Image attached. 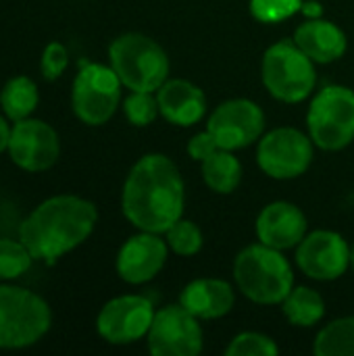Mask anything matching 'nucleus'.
I'll return each instance as SVG.
<instances>
[{
    "mask_svg": "<svg viewBox=\"0 0 354 356\" xmlns=\"http://www.w3.org/2000/svg\"><path fill=\"white\" fill-rule=\"evenodd\" d=\"M184 204L186 186L169 156L150 152L129 169L121 192V209L140 232L165 234L184 217Z\"/></svg>",
    "mask_w": 354,
    "mask_h": 356,
    "instance_id": "obj_1",
    "label": "nucleus"
},
{
    "mask_svg": "<svg viewBox=\"0 0 354 356\" xmlns=\"http://www.w3.org/2000/svg\"><path fill=\"white\" fill-rule=\"evenodd\" d=\"M98 211L94 202L61 194L38 204L19 227V240L27 246L33 261L54 263L83 244L94 232Z\"/></svg>",
    "mask_w": 354,
    "mask_h": 356,
    "instance_id": "obj_2",
    "label": "nucleus"
},
{
    "mask_svg": "<svg viewBox=\"0 0 354 356\" xmlns=\"http://www.w3.org/2000/svg\"><path fill=\"white\" fill-rule=\"evenodd\" d=\"M238 290L257 305H282L294 288V273L282 250L267 244H250L234 261Z\"/></svg>",
    "mask_w": 354,
    "mask_h": 356,
    "instance_id": "obj_3",
    "label": "nucleus"
},
{
    "mask_svg": "<svg viewBox=\"0 0 354 356\" xmlns=\"http://www.w3.org/2000/svg\"><path fill=\"white\" fill-rule=\"evenodd\" d=\"M111 67L131 92H156L169 75V56L144 33H121L108 46Z\"/></svg>",
    "mask_w": 354,
    "mask_h": 356,
    "instance_id": "obj_4",
    "label": "nucleus"
},
{
    "mask_svg": "<svg viewBox=\"0 0 354 356\" xmlns=\"http://www.w3.org/2000/svg\"><path fill=\"white\" fill-rule=\"evenodd\" d=\"M52 325L48 302L31 290L0 286V348L19 350L40 342Z\"/></svg>",
    "mask_w": 354,
    "mask_h": 356,
    "instance_id": "obj_5",
    "label": "nucleus"
},
{
    "mask_svg": "<svg viewBox=\"0 0 354 356\" xmlns=\"http://www.w3.org/2000/svg\"><path fill=\"white\" fill-rule=\"evenodd\" d=\"M261 77L267 92L282 102H303L317 83L315 63L296 46L294 40L271 44L261 63Z\"/></svg>",
    "mask_w": 354,
    "mask_h": 356,
    "instance_id": "obj_6",
    "label": "nucleus"
},
{
    "mask_svg": "<svg viewBox=\"0 0 354 356\" xmlns=\"http://www.w3.org/2000/svg\"><path fill=\"white\" fill-rule=\"evenodd\" d=\"M309 136L321 150H342L354 142V92L346 86H328L307 113Z\"/></svg>",
    "mask_w": 354,
    "mask_h": 356,
    "instance_id": "obj_7",
    "label": "nucleus"
},
{
    "mask_svg": "<svg viewBox=\"0 0 354 356\" xmlns=\"http://www.w3.org/2000/svg\"><path fill=\"white\" fill-rule=\"evenodd\" d=\"M121 86L113 67L100 63L83 65L71 88V108L75 117L92 127L104 125L119 106Z\"/></svg>",
    "mask_w": 354,
    "mask_h": 356,
    "instance_id": "obj_8",
    "label": "nucleus"
},
{
    "mask_svg": "<svg viewBox=\"0 0 354 356\" xmlns=\"http://www.w3.org/2000/svg\"><path fill=\"white\" fill-rule=\"evenodd\" d=\"M313 161V140L296 127H277L265 134L257 148V163L273 179L300 177Z\"/></svg>",
    "mask_w": 354,
    "mask_h": 356,
    "instance_id": "obj_9",
    "label": "nucleus"
},
{
    "mask_svg": "<svg viewBox=\"0 0 354 356\" xmlns=\"http://www.w3.org/2000/svg\"><path fill=\"white\" fill-rule=\"evenodd\" d=\"M146 340L152 356H196L202 350V327L182 305H169L154 313Z\"/></svg>",
    "mask_w": 354,
    "mask_h": 356,
    "instance_id": "obj_10",
    "label": "nucleus"
},
{
    "mask_svg": "<svg viewBox=\"0 0 354 356\" xmlns=\"http://www.w3.org/2000/svg\"><path fill=\"white\" fill-rule=\"evenodd\" d=\"M152 302L142 294H123L108 300L96 319V330L108 344H131L148 336L154 319Z\"/></svg>",
    "mask_w": 354,
    "mask_h": 356,
    "instance_id": "obj_11",
    "label": "nucleus"
},
{
    "mask_svg": "<svg viewBox=\"0 0 354 356\" xmlns=\"http://www.w3.org/2000/svg\"><path fill=\"white\" fill-rule=\"evenodd\" d=\"M265 129V113L248 98H232L221 102L209 117L207 131L215 144L225 150H240L261 138Z\"/></svg>",
    "mask_w": 354,
    "mask_h": 356,
    "instance_id": "obj_12",
    "label": "nucleus"
},
{
    "mask_svg": "<svg viewBox=\"0 0 354 356\" xmlns=\"http://www.w3.org/2000/svg\"><path fill=\"white\" fill-rule=\"evenodd\" d=\"M10 161L29 173L50 169L61 156V140L52 125L40 119L15 121L8 142Z\"/></svg>",
    "mask_w": 354,
    "mask_h": 356,
    "instance_id": "obj_13",
    "label": "nucleus"
},
{
    "mask_svg": "<svg viewBox=\"0 0 354 356\" xmlns=\"http://www.w3.org/2000/svg\"><path fill=\"white\" fill-rule=\"evenodd\" d=\"M296 265L311 280H338L351 267V246L340 234L330 229L307 234L296 248Z\"/></svg>",
    "mask_w": 354,
    "mask_h": 356,
    "instance_id": "obj_14",
    "label": "nucleus"
},
{
    "mask_svg": "<svg viewBox=\"0 0 354 356\" xmlns=\"http://www.w3.org/2000/svg\"><path fill=\"white\" fill-rule=\"evenodd\" d=\"M169 244L161 234L140 232L123 242L117 252V273L127 284H146L154 280L167 263Z\"/></svg>",
    "mask_w": 354,
    "mask_h": 356,
    "instance_id": "obj_15",
    "label": "nucleus"
},
{
    "mask_svg": "<svg viewBox=\"0 0 354 356\" xmlns=\"http://www.w3.org/2000/svg\"><path fill=\"white\" fill-rule=\"evenodd\" d=\"M255 229L261 244L288 250L298 246L307 236V217L296 204L275 200L259 213Z\"/></svg>",
    "mask_w": 354,
    "mask_h": 356,
    "instance_id": "obj_16",
    "label": "nucleus"
},
{
    "mask_svg": "<svg viewBox=\"0 0 354 356\" xmlns=\"http://www.w3.org/2000/svg\"><path fill=\"white\" fill-rule=\"evenodd\" d=\"M156 100L161 115L177 127L196 125L207 111L204 92L186 79H167L156 90Z\"/></svg>",
    "mask_w": 354,
    "mask_h": 356,
    "instance_id": "obj_17",
    "label": "nucleus"
},
{
    "mask_svg": "<svg viewBox=\"0 0 354 356\" xmlns=\"http://www.w3.org/2000/svg\"><path fill=\"white\" fill-rule=\"evenodd\" d=\"M292 40L313 63H319V65H328V63L342 58L348 48L346 33L336 23L319 19V17H313L300 23Z\"/></svg>",
    "mask_w": 354,
    "mask_h": 356,
    "instance_id": "obj_18",
    "label": "nucleus"
},
{
    "mask_svg": "<svg viewBox=\"0 0 354 356\" xmlns=\"http://www.w3.org/2000/svg\"><path fill=\"white\" fill-rule=\"evenodd\" d=\"M236 302V292L232 284L215 277H202L190 282L182 294L179 305L190 311L196 319H219L225 317Z\"/></svg>",
    "mask_w": 354,
    "mask_h": 356,
    "instance_id": "obj_19",
    "label": "nucleus"
},
{
    "mask_svg": "<svg viewBox=\"0 0 354 356\" xmlns=\"http://www.w3.org/2000/svg\"><path fill=\"white\" fill-rule=\"evenodd\" d=\"M204 184L217 194H232L242 179V165L234 150L215 148L200 161Z\"/></svg>",
    "mask_w": 354,
    "mask_h": 356,
    "instance_id": "obj_20",
    "label": "nucleus"
},
{
    "mask_svg": "<svg viewBox=\"0 0 354 356\" xmlns=\"http://www.w3.org/2000/svg\"><path fill=\"white\" fill-rule=\"evenodd\" d=\"M40 102V92L33 79L27 75H17L10 77L4 88L0 90V106L6 119L10 121H21L31 117Z\"/></svg>",
    "mask_w": 354,
    "mask_h": 356,
    "instance_id": "obj_21",
    "label": "nucleus"
},
{
    "mask_svg": "<svg viewBox=\"0 0 354 356\" xmlns=\"http://www.w3.org/2000/svg\"><path fill=\"white\" fill-rule=\"evenodd\" d=\"M282 311L286 319L296 327H313L319 323L325 315V302L323 296L307 286L292 288V292L284 298Z\"/></svg>",
    "mask_w": 354,
    "mask_h": 356,
    "instance_id": "obj_22",
    "label": "nucleus"
},
{
    "mask_svg": "<svg viewBox=\"0 0 354 356\" xmlns=\"http://www.w3.org/2000/svg\"><path fill=\"white\" fill-rule=\"evenodd\" d=\"M317 356H354V317L328 323L313 342Z\"/></svg>",
    "mask_w": 354,
    "mask_h": 356,
    "instance_id": "obj_23",
    "label": "nucleus"
},
{
    "mask_svg": "<svg viewBox=\"0 0 354 356\" xmlns=\"http://www.w3.org/2000/svg\"><path fill=\"white\" fill-rule=\"evenodd\" d=\"M165 240L169 244V250H173L179 257H194L200 252L204 244L200 227L194 221L184 219V217L165 232Z\"/></svg>",
    "mask_w": 354,
    "mask_h": 356,
    "instance_id": "obj_24",
    "label": "nucleus"
},
{
    "mask_svg": "<svg viewBox=\"0 0 354 356\" xmlns=\"http://www.w3.org/2000/svg\"><path fill=\"white\" fill-rule=\"evenodd\" d=\"M31 252L21 240L0 238V280H17L31 267Z\"/></svg>",
    "mask_w": 354,
    "mask_h": 356,
    "instance_id": "obj_25",
    "label": "nucleus"
},
{
    "mask_svg": "<svg viewBox=\"0 0 354 356\" xmlns=\"http://www.w3.org/2000/svg\"><path fill=\"white\" fill-rule=\"evenodd\" d=\"M280 353L273 338L259 332H242L232 338L225 348L227 356H275Z\"/></svg>",
    "mask_w": 354,
    "mask_h": 356,
    "instance_id": "obj_26",
    "label": "nucleus"
},
{
    "mask_svg": "<svg viewBox=\"0 0 354 356\" xmlns=\"http://www.w3.org/2000/svg\"><path fill=\"white\" fill-rule=\"evenodd\" d=\"M123 113L131 125L146 127L156 119L161 111H159V100L156 96H152V92H131L123 102Z\"/></svg>",
    "mask_w": 354,
    "mask_h": 356,
    "instance_id": "obj_27",
    "label": "nucleus"
},
{
    "mask_svg": "<svg viewBox=\"0 0 354 356\" xmlns=\"http://www.w3.org/2000/svg\"><path fill=\"white\" fill-rule=\"evenodd\" d=\"M305 0H250V13L257 21L280 23L303 10Z\"/></svg>",
    "mask_w": 354,
    "mask_h": 356,
    "instance_id": "obj_28",
    "label": "nucleus"
},
{
    "mask_svg": "<svg viewBox=\"0 0 354 356\" xmlns=\"http://www.w3.org/2000/svg\"><path fill=\"white\" fill-rule=\"evenodd\" d=\"M69 65V52L61 42H50L44 52H42V60H40V71L44 75V79L54 81L58 79L65 69Z\"/></svg>",
    "mask_w": 354,
    "mask_h": 356,
    "instance_id": "obj_29",
    "label": "nucleus"
},
{
    "mask_svg": "<svg viewBox=\"0 0 354 356\" xmlns=\"http://www.w3.org/2000/svg\"><path fill=\"white\" fill-rule=\"evenodd\" d=\"M215 148H219L217 144H215V140H213V136L204 129V131H200V134H196L190 142H188V154L194 159V161H202L209 152H213Z\"/></svg>",
    "mask_w": 354,
    "mask_h": 356,
    "instance_id": "obj_30",
    "label": "nucleus"
},
{
    "mask_svg": "<svg viewBox=\"0 0 354 356\" xmlns=\"http://www.w3.org/2000/svg\"><path fill=\"white\" fill-rule=\"evenodd\" d=\"M10 131H13V127H10L8 121H6V115H4V117L0 115V154H2L4 150H8Z\"/></svg>",
    "mask_w": 354,
    "mask_h": 356,
    "instance_id": "obj_31",
    "label": "nucleus"
},
{
    "mask_svg": "<svg viewBox=\"0 0 354 356\" xmlns=\"http://www.w3.org/2000/svg\"><path fill=\"white\" fill-rule=\"evenodd\" d=\"M303 13H305L309 19L319 17V15H321V4H317V2H305V4H303Z\"/></svg>",
    "mask_w": 354,
    "mask_h": 356,
    "instance_id": "obj_32",
    "label": "nucleus"
},
{
    "mask_svg": "<svg viewBox=\"0 0 354 356\" xmlns=\"http://www.w3.org/2000/svg\"><path fill=\"white\" fill-rule=\"evenodd\" d=\"M351 265H353V269H354V244H353V248H351Z\"/></svg>",
    "mask_w": 354,
    "mask_h": 356,
    "instance_id": "obj_33",
    "label": "nucleus"
}]
</instances>
